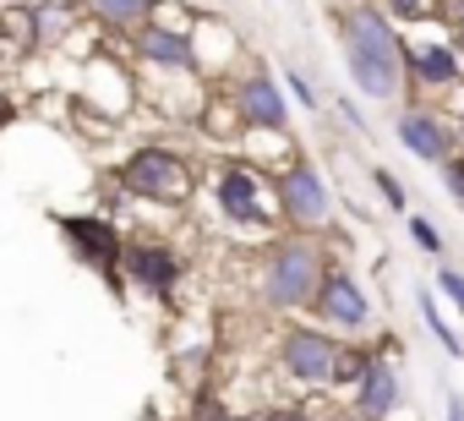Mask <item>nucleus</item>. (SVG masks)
Returning <instances> with one entry per match:
<instances>
[{"label":"nucleus","mask_w":464,"mask_h":421,"mask_svg":"<svg viewBox=\"0 0 464 421\" xmlns=\"http://www.w3.org/2000/svg\"><path fill=\"white\" fill-rule=\"evenodd\" d=\"M339 50H344V72L355 83V93L377 99V104H404V34L388 23L382 6L355 0L339 12Z\"/></svg>","instance_id":"f257e3e1"},{"label":"nucleus","mask_w":464,"mask_h":421,"mask_svg":"<svg viewBox=\"0 0 464 421\" xmlns=\"http://www.w3.org/2000/svg\"><path fill=\"white\" fill-rule=\"evenodd\" d=\"M328 274V247L317 236H295L285 230L268 252H263V269H257V301L268 312H306L317 285Z\"/></svg>","instance_id":"f03ea898"},{"label":"nucleus","mask_w":464,"mask_h":421,"mask_svg":"<svg viewBox=\"0 0 464 421\" xmlns=\"http://www.w3.org/2000/svg\"><path fill=\"white\" fill-rule=\"evenodd\" d=\"M115 186L126 197H142V202H159V208H186L191 191H197V170L180 148L169 142H142L121 159L115 170Z\"/></svg>","instance_id":"7ed1b4c3"},{"label":"nucleus","mask_w":464,"mask_h":421,"mask_svg":"<svg viewBox=\"0 0 464 421\" xmlns=\"http://www.w3.org/2000/svg\"><path fill=\"white\" fill-rule=\"evenodd\" d=\"M274 208H279V225L295 236H328L334 230V186L306 153H295L274 175Z\"/></svg>","instance_id":"20e7f679"},{"label":"nucleus","mask_w":464,"mask_h":421,"mask_svg":"<svg viewBox=\"0 0 464 421\" xmlns=\"http://www.w3.org/2000/svg\"><path fill=\"white\" fill-rule=\"evenodd\" d=\"M355 339H339L334 328H312V323H290L279 334V372L301 388H339V372L350 361Z\"/></svg>","instance_id":"39448f33"},{"label":"nucleus","mask_w":464,"mask_h":421,"mask_svg":"<svg viewBox=\"0 0 464 421\" xmlns=\"http://www.w3.org/2000/svg\"><path fill=\"white\" fill-rule=\"evenodd\" d=\"M55 230L72 247L77 263H88L115 296H126V285H121V247H126V236H121V225L110 214H55Z\"/></svg>","instance_id":"423d86ee"},{"label":"nucleus","mask_w":464,"mask_h":421,"mask_svg":"<svg viewBox=\"0 0 464 421\" xmlns=\"http://www.w3.org/2000/svg\"><path fill=\"white\" fill-rule=\"evenodd\" d=\"M213 208H218V220L236 225V230H274L279 225L274 191L263 186V175L252 164H224L213 175Z\"/></svg>","instance_id":"0eeeda50"},{"label":"nucleus","mask_w":464,"mask_h":421,"mask_svg":"<svg viewBox=\"0 0 464 421\" xmlns=\"http://www.w3.org/2000/svg\"><path fill=\"white\" fill-rule=\"evenodd\" d=\"M312 318L339 328L344 339H372V296L344 263H328V274H323V285L312 296Z\"/></svg>","instance_id":"6e6552de"},{"label":"nucleus","mask_w":464,"mask_h":421,"mask_svg":"<svg viewBox=\"0 0 464 421\" xmlns=\"http://www.w3.org/2000/svg\"><path fill=\"white\" fill-rule=\"evenodd\" d=\"M121 285H131L148 301H169L175 285H180L175 247L159 241V236H126V247H121Z\"/></svg>","instance_id":"1a4fd4ad"},{"label":"nucleus","mask_w":464,"mask_h":421,"mask_svg":"<svg viewBox=\"0 0 464 421\" xmlns=\"http://www.w3.org/2000/svg\"><path fill=\"white\" fill-rule=\"evenodd\" d=\"M393 350L404 356L399 339H377L372 356H366V367H361V377L350 383V410H355L361 421H388V416L404 405V383H399Z\"/></svg>","instance_id":"9d476101"},{"label":"nucleus","mask_w":464,"mask_h":421,"mask_svg":"<svg viewBox=\"0 0 464 421\" xmlns=\"http://www.w3.org/2000/svg\"><path fill=\"white\" fill-rule=\"evenodd\" d=\"M229 115H236L246 132H290V99H285V83H279L268 66L241 72L236 88H229Z\"/></svg>","instance_id":"9b49d317"},{"label":"nucleus","mask_w":464,"mask_h":421,"mask_svg":"<svg viewBox=\"0 0 464 421\" xmlns=\"http://www.w3.org/2000/svg\"><path fill=\"white\" fill-rule=\"evenodd\" d=\"M393 137L404 142V153H415L420 164H442L448 153H459V137H453V121H442L431 104H399L393 110Z\"/></svg>","instance_id":"f8f14e48"},{"label":"nucleus","mask_w":464,"mask_h":421,"mask_svg":"<svg viewBox=\"0 0 464 421\" xmlns=\"http://www.w3.org/2000/svg\"><path fill=\"white\" fill-rule=\"evenodd\" d=\"M404 83L410 88H426V93H448L464 83V61L453 44L442 39H426V44H404Z\"/></svg>","instance_id":"ddd939ff"},{"label":"nucleus","mask_w":464,"mask_h":421,"mask_svg":"<svg viewBox=\"0 0 464 421\" xmlns=\"http://www.w3.org/2000/svg\"><path fill=\"white\" fill-rule=\"evenodd\" d=\"M131 50H137V61L153 66V72H197L191 34H186V28H169V23H153V17L131 34Z\"/></svg>","instance_id":"4468645a"},{"label":"nucleus","mask_w":464,"mask_h":421,"mask_svg":"<svg viewBox=\"0 0 464 421\" xmlns=\"http://www.w3.org/2000/svg\"><path fill=\"white\" fill-rule=\"evenodd\" d=\"M28 17H34V50H55L77 34V12L66 0H39V6H28Z\"/></svg>","instance_id":"2eb2a0df"},{"label":"nucleus","mask_w":464,"mask_h":421,"mask_svg":"<svg viewBox=\"0 0 464 421\" xmlns=\"http://www.w3.org/2000/svg\"><path fill=\"white\" fill-rule=\"evenodd\" d=\"M415 307H420V323H426V334L442 345V356L464 361V339H459V328L442 318V307H437V290H415Z\"/></svg>","instance_id":"dca6fc26"},{"label":"nucleus","mask_w":464,"mask_h":421,"mask_svg":"<svg viewBox=\"0 0 464 421\" xmlns=\"http://www.w3.org/2000/svg\"><path fill=\"white\" fill-rule=\"evenodd\" d=\"M93 6V17L104 23V28H115V34H137L148 17H153V0H88Z\"/></svg>","instance_id":"f3484780"},{"label":"nucleus","mask_w":464,"mask_h":421,"mask_svg":"<svg viewBox=\"0 0 464 421\" xmlns=\"http://www.w3.org/2000/svg\"><path fill=\"white\" fill-rule=\"evenodd\" d=\"M0 55H6V61H23V55H34V17H28L23 6L0 12Z\"/></svg>","instance_id":"a211bd4d"},{"label":"nucleus","mask_w":464,"mask_h":421,"mask_svg":"<svg viewBox=\"0 0 464 421\" xmlns=\"http://www.w3.org/2000/svg\"><path fill=\"white\" fill-rule=\"evenodd\" d=\"M279 83H285V99H295L301 110H323V93H317V83H312V77H301L295 66H285V72H279Z\"/></svg>","instance_id":"6ab92c4d"},{"label":"nucleus","mask_w":464,"mask_h":421,"mask_svg":"<svg viewBox=\"0 0 464 421\" xmlns=\"http://www.w3.org/2000/svg\"><path fill=\"white\" fill-rule=\"evenodd\" d=\"M372 186L382 191V202L393 208V214H404V208H410V186H404L393 170H372Z\"/></svg>","instance_id":"aec40b11"},{"label":"nucleus","mask_w":464,"mask_h":421,"mask_svg":"<svg viewBox=\"0 0 464 421\" xmlns=\"http://www.w3.org/2000/svg\"><path fill=\"white\" fill-rule=\"evenodd\" d=\"M410 241H415L426 258H437V263H442V230H437L426 214H410Z\"/></svg>","instance_id":"412c9836"},{"label":"nucleus","mask_w":464,"mask_h":421,"mask_svg":"<svg viewBox=\"0 0 464 421\" xmlns=\"http://www.w3.org/2000/svg\"><path fill=\"white\" fill-rule=\"evenodd\" d=\"M431 17L448 28V44H464V0H431Z\"/></svg>","instance_id":"4be33fe9"},{"label":"nucleus","mask_w":464,"mask_h":421,"mask_svg":"<svg viewBox=\"0 0 464 421\" xmlns=\"http://www.w3.org/2000/svg\"><path fill=\"white\" fill-rule=\"evenodd\" d=\"M382 12H388L393 28H404V23H426L431 17V0H382Z\"/></svg>","instance_id":"5701e85b"},{"label":"nucleus","mask_w":464,"mask_h":421,"mask_svg":"<svg viewBox=\"0 0 464 421\" xmlns=\"http://www.w3.org/2000/svg\"><path fill=\"white\" fill-rule=\"evenodd\" d=\"M437 175H442V186L453 191V202L464 208V153H448V159L437 164Z\"/></svg>","instance_id":"b1692460"},{"label":"nucleus","mask_w":464,"mask_h":421,"mask_svg":"<svg viewBox=\"0 0 464 421\" xmlns=\"http://www.w3.org/2000/svg\"><path fill=\"white\" fill-rule=\"evenodd\" d=\"M431 285H437V290H442V296H448V301H453L459 312H464V274H459V269H448V263H442Z\"/></svg>","instance_id":"393cba45"},{"label":"nucleus","mask_w":464,"mask_h":421,"mask_svg":"<svg viewBox=\"0 0 464 421\" xmlns=\"http://www.w3.org/2000/svg\"><path fill=\"white\" fill-rule=\"evenodd\" d=\"M334 110H339V121H344V126H350V132H361V137H366V132H372V121H366V115H361V110H355V99H339V104H334Z\"/></svg>","instance_id":"a878e982"},{"label":"nucleus","mask_w":464,"mask_h":421,"mask_svg":"<svg viewBox=\"0 0 464 421\" xmlns=\"http://www.w3.org/2000/svg\"><path fill=\"white\" fill-rule=\"evenodd\" d=\"M263 421H323V416H312L301 405H279V410H263Z\"/></svg>","instance_id":"bb28decb"},{"label":"nucleus","mask_w":464,"mask_h":421,"mask_svg":"<svg viewBox=\"0 0 464 421\" xmlns=\"http://www.w3.org/2000/svg\"><path fill=\"white\" fill-rule=\"evenodd\" d=\"M12 121H17V99H12V93H6V88H0V132H6V126H12Z\"/></svg>","instance_id":"cd10ccee"},{"label":"nucleus","mask_w":464,"mask_h":421,"mask_svg":"<svg viewBox=\"0 0 464 421\" xmlns=\"http://www.w3.org/2000/svg\"><path fill=\"white\" fill-rule=\"evenodd\" d=\"M442 405H448V421H464V394H453V388H448V394H442Z\"/></svg>","instance_id":"c85d7f7f"},{"label":"nucleus","mask_w":464,"mask_h":421,"mask_svg":"<svg viewBox=\"0 0 464 421\" xmlns=\"http://www.w3.org/2000/svg\"><path fill=\"white\" fill-rule=\"evenodd\" d=\"M453 137L464 142V104H459V121H453Z\"/></svg>","instance_id":"c756f323"},{"label":"nucleus","mask_w":464,"mask_h":421,"mask_svg":"<svg viewBox=\"0 0 464 421\" xmlns=\"http://www.w3.org/2000/svg\"><path fill=\"white\" fill-rule=\"evenodd\" d=\"M453 50H459V61H464V44H453Z\"/></svg>","instance_id":"7c9ffc66"}]
</instances>
